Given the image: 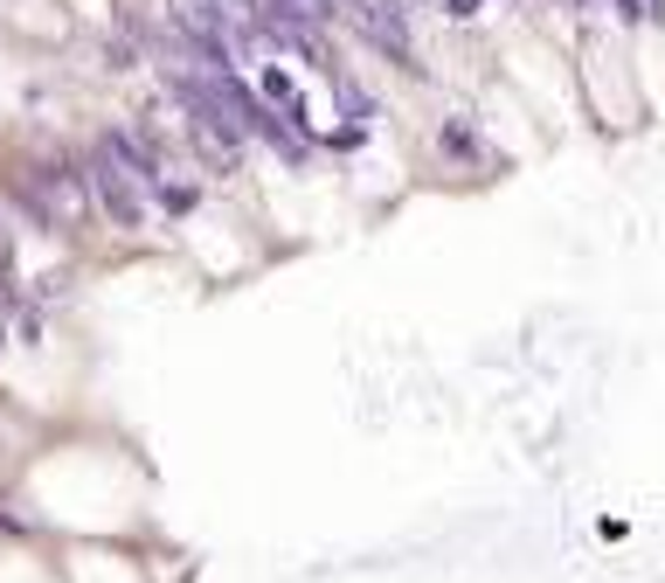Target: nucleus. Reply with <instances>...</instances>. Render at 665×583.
<instances>
[{"mask_svg": "<svg viewBox=\"0 0 665 583\" xmlns=\"http://www.w3.org/2000/svg\"><path fill=\"white\" fill-rule=\"evenodd\" d=\"M90 187H98V202L111 209V222H125V230H139V222H146V181L132 174L111 146L90 154Z\"/></svg>", "mask_w": 665, "mask_h": 583, "instance_id": "f257e3e1", "label": "nucleus"}, {"mask_svg": "<svg viewBox=\"0 0 665 583\" xmlns=\"http://www.w3.org/2000/svg\"><path fill=\"white\" fill-rule=\"evenodd\" d=\"M146 202H160L167 216H187L201 202V181H181V174H153L146 181Z\"/></svg>", "mask_w": 665, "mask_h": 583, "instance_id": "f03ea898", "label": "nucleus"}, {"mask_svg": "<svg viewBox=\"0 0 665 583\" xmlns=\"http://www.w3.org/2000/svg\"><path fill=\"white\" fill-rule=\"evenodd\" d=\"M444 154H479V133H471V125H444Z\"/></svg>", "mask_w": 665, "mask_h": 583, "instance_id": "7ed1b4c3", "label": "nucleus"}, {"mask_svg": "<svg viewBox=\"0 0 665 583\" xmlns=\"http://www.w3.org/2000/svg\"><path fill=\"white\" fill-rule=\"evenodd\" d=\"M263 98H278V105H298V90H292V77H284V70H263Z\"/></svg>", "mask_w": 665, "mask_h": 583, "instance_id": "20e7f679", "label": "nucleus"}, {"mask_svg": "<svg viewBox=\"0 0 665 583\" xmlns=\"http://www.w3.org/2000/svg\"><path fill=\"white\" fill-rule=\"evenodd\" d=\"M444 8H451V22H471V14H479L485 0H444Z\"/></svg>", "mask_w": 665, "mask_h": 583, "instance_id": "39448f33", "label": "nucleus"}]
</instances>
